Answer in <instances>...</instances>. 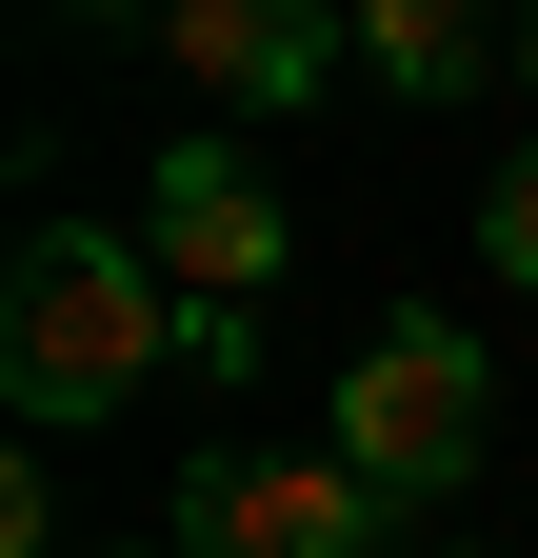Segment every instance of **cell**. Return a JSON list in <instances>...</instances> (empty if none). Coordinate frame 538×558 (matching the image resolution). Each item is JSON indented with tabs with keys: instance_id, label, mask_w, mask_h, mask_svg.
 I'll use <instances>...</instances> for the list:
<instances>
[{
	"instance_id": "3957f363",
	"label": "cell",
	"mask_w": 538,
	"mask_h": 558,
	"mask_svg": "<svg viewBox=\"0 0 538 558\" xmlns=\"http://www.w3.org/2000/svg\"><path fill=\"white\" fill-rule=\"evenodd\" d=\"M140 259L180 279L199 319H259V300H280V259H299V220H280V180H259L240 140H180V160L140 180Z\"/></svg>"
},
{
	"instance_id": "7a4b0ae2",
	"label": "cell",
	"mask_w": 538,
	"mask_h": 558,
	"mask_svg": "<svg viewBox=\"0 0 538 558\" xmlns=\"http://www.w3.org/2000/svg\"><path fill=\"white\" fill-rule=\"evenodd\" d=\"M479 439H499V360L458 319H379L359 360H340V459L379 478V519L439 499V478H479Z\"/></svg>"
},
{
	"instance_id": "52a82bcc",
	"label": "cell",
	"mask_w": 538,
	"mask_h": 558,
	"mask_svg": "<svg viewBox=\"0 0 538 558\" xmlns=\"http://www.w3.org/2000/svg\"><path fill=\"white\" fill-rule=\"evenodd\" d=\"M479 259H499L518 300H538V160H499V199H479Z\"/></svg>"
},
{
	"instance_id": "277c9868",
	"label": "cell",
	"mask_w": 538,
	"mask_h": 558,
	"mask_svg": "<svg viewBox=\"0 0 538 558\" xmlns=\"http://www.w3.org/2000/svg\"><path fill=\"white\" fill-rule=\"evenodd\" d=\"M180 558H399V538H379V478L319 439V459H199Z\"/></svg>"
},
{
	"instance_id": "9c48e42d",
	"label": "cell",
	"mask_w": 538,
	"mask_h": 558,
	"mask_svg": "<svg viewBox=\"0 0 538 558\" xmlns=\"http://www.w3.org/2000/svg\"><path fill=\"white\" fill-rule=\"evenodd\" d=\"M518 60H538V21H518Z\"/></svg>"
},
{
	"instance_id": "8992f818",
	"label": "cell",
	"mask_w": 538,
	"mask_h": 558,
	"mask_svg": "<svg viewBox=\"0 0 538 558\" xmlns=\"http://www.w3.org/2000/svg\"><path fill=\"white\" fill-rule=\"evenodd\" d=\"M359 60H379L399 100H458V81L499 60V21H458V0H359Z\"/></svg>"
},
{
	"instance_id": "ba28073f",
	"label": "cell",
	"mask_w": 538,
	"mask_h": 558,
	"mask_svg": "<svg viewBox=\"0 0 538 558\" xmlns=\"http://www.w3.org/2000/svg\"><path fill=\"white\" fill-rule=\"evenodd\" d=\"M399 558H479V538H399Z\"/></svg>"
},
{
	"instance_id": "6da1fadb",
	"label": "cell",
	"mask_w": 538,
	"mask_h": 558,
	"mask_svg": "<svg viewBox=\"0 0 538 558\" xmlns=\"http://www.w3.org/2000/svg\"><path fill=\"white\" fill-rule=\"evenodd\" d=\"M140 379H180V279L140 240H100V220L21 240V279H0V399L21 418H120Z\"/></svg>"
},
{
	"instance_id": "5b68a950",
	"label": "cell",
	"mask_w": 538,
	"mask_h": 558,
	"mask_svg": "<svg viewBox=\"0 0 538 558\" xmlns=\"http://www.w3.org/2000/svg\"><path fill=\"white\" fill-rule=\"evenodd\" d=\"M160 60H180L199 100H259V120H299V100H319V60H340V40H319L299 0H160Z\"/></svg>"
}]
</instances>
